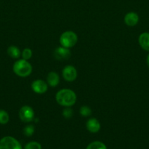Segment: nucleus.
Here are the masks:
<instances>
[{
	"mask_svg": "<svg viewBox=\"0 0 149 149\" xmlns=\"http://www.w3.org/2000/svg\"><path fill=\"white\" fill-rule=\"evenodd\" d=\"M56 100L60 106L71 107L76 103L77 96L70 89H61L56 94Z\"/></svg>",
	"mask_w": 149,
	"mask_h": 149,
	"instance_id": "1",
	"label": "nucleus"
},
{
	"mask_svg": "<svg viewBox=\"0 0 149 149\" xmlns=\"http://www.w3.org/2000/svg\"><path fill=\"white\" fill-rule=\"evenodd\" d=\"M13 71L20 77H29L32 72V66L28 61L20 59L16 61L13 65Z\"/></svg>",
	"mask_w": 149,
	"mask_h": 149,
	"instance_id": "2",
	"label": "nucleus"
},
{
	"mask_svg": "<svg viewBox=\"0 0 149 149\" xmlns=\"http://www.w3.org/2000/svg\"><path fill=\"white\" fill-rule=\"evenodd\" d=\"M59 42L61 46L70 49L76 45L77 42V36L72 31H67L61 33Z\"/></svg>",
	"mask_w": 149,
	"mask_h": 149,
	"instance_id": "3",
	"label": "nucleus"
},
{
	"mask_svg": "<svg viewBox=\"0 0 149 149\" xmlns=\"http://www.w3.org/2000/svg\"><path fill=\"white\" fill-rule=\"evenodd\" d=\"M0 149H22V146L15 138L5 136L0 140Z\"/></svg>",
	"mask_w": 149,
	"mask_h": 149,
	"instance_id": "4",
	"label": "nucleus"
},
{
	"mask_svg": "<svg viewBox=\"0 0 149 149\" xmlns=\"http://www.w3.org/2000/svg\"><path fill=\"white\" fill-rule=\"evenodd\" d=\"M19 117L23 122H31L34 119V111L29 106H23L19 111Z\"/></svg>",
	"mask_w": 149,
	"mask_h": 149,
	"instance_id": "5",
	"label": "nucleus"
},
{
	"mask_svg": "<svg viewBox=\"0 0 149 149\" xmlns=\"http://www.w3.org/2000/svg\"><path fill=\"white\" fill-rule=\"evenodd\" d=\"M62 76L63 78L66 81L71 82V81H74L76 79V78H77V70H76V68L73 65H66L62 70Z\"/></svg>",
	"mask_w": 149,
	"mask_h": 149,
	"instance_id": "6",
	"label": "nucleus"
},
{
	"mask_svg": "<svg viewBox=\"0 0 149 149\" xmlns=\"http://www.w3.org/2000/svg\"><path fill=\"white\" fill-rule=\"evenodd\" d=\"M32 90L37 94H43L48 90V84L42 79L34 80L32 83Z\"/></svg>",
	"mask_w": 149,
	"mask_h": 149,
	"instance_id": "7",
	"label": "nucleus"
},
{
	"mask_svg": "<svg viewBox=\"0 0 149 149\" xmlns=\"http://www.w3.org/2000/svg\"><path fill=\"white\" fill-rule=\"evenodd\" d=\"M54 57L58 61H64L67 60L71 56V52H70L69 48H66L64 47H58L54 50Z\"/></svg>",
	"mask_w": 149,
	"mask_h": 149,
	"instance_id": "8",
	"label": "nucleus"
},
{
	"mask_svg": "<svg viewBox=\"0 0 149 149\" xmlns=\"http://www.w3.org/2000/svg\"><path fill=\"white\" fill-rule=\"evenodd\" d=\"M86 127L89 132H91V133H96L100 130L101 125L97 119L91 118L86 122Z\"/></svg>",
	"mask_w": 149,
	"mask_h": 149,
	"instance_id": "9",
	"label": "nucleus"
},
{
	"mask_svg": "<svg viewBox=\"0 0 149 149\" xmlns=\"http://www.w3.org/2000/svg\"><path fill=\"white\" fill-rule=\"evenodd\" d=\"M139 15L134 12H129L124 17V23L128 26H134L138 23Z\"/></svg>",
	"mask_w": 149,
	"mask_h": 149,
	"instance_id": "10",
	"label": "nucleus"
},
{
	"mask_svg": "<svg viewBox=\"0 0 149 149\" xmlns=\"http://www.w3.org/2000/svg\"><path fill=\"white\" fill-rule=\"evenodd\" d=\"M138 42L142 49L149 52V32H143L139 36Z\"/></svg>",
	"mask_w": 149,
	"mask_h": 149,
	"instance_id": "11",
	"label": "nucleus"
},
{
	"mask_svg": "<svg viewBox=\"0 0 149 149\" xmlns=\"http://www.w3.org/2000/svg\"><path fill=\"white\" fill-rule=\"evenodd\" d=\"M59 81V76L56 72L51 71V72L48 73V76H47V82H48V85L52 87H55L58 85Z\"/></svg>",
	"mask_w": 149,
	"mask_h": 149,
	"instance_id": "12",
	"label": "nucleus"
},
{
	"mask_svg": "<svg viewBox=\"0 0 149 149\" xmlns=\"http://www.w3.org/2000/svg\"><path fill=\"white\" fill-rule=\"evenodd\" d=\"M7 54L10 58H13V59H18L21 55V52H20L19 48L15 46H13V45L9 47L7 49Z\"/></svg>",
	"mask_w": 149,
	"mask_h": 149,
	"instance_id": "13",
	"label": "nucleus"
},
{
	"mask_svg": "<svg viewBox=\"0 0 149 149\" xmlns=\"http://www.w3.org/2000/svg\"><path fill=\"white\" fill-rule=\"evenodd\" d=\"M86 149H108L104 143L101 141H93L88 145Z\"/></svg>",
	"mask_w": 149,
	"mask_h": 149,
	"instance_id": "14",
	"label": "nucleus"
},
{
	"mask_svg": "<svg viewBox=\"0 0 149 149\" xmlns=\"http://www.w3.org/2000/svg\"><path fill=\"white\" fill-rule=\"evenodd\" d=\"M10 120V116L8 113L4 110H0V124L6 125Z\"/></svg>",
	"mask_w": 149,
	"mask_h": 149,
	"instance_id": "15",
	"label": "nucleus"
},
{
	"mask_svg": "<svg viewBox=\"0 0 149 149\" xmlns=\"http://www.w3.org/2000/svg\"><path fill=\"white\" fill-rule=\"evenodd\" d=\"M92 113L91 108L88 106H83L80 108V113L83 117H88Z\"/></svg>",
	"mask_w": 149,
	"mask_h": 149,
	"instance_id": "16",
	"label": "nucleus"
},
{
	"mask_svg": "<svg viewBox=\"0 0 149 149\" xmlns=\"http://www.w3.org/2000/svg\"><path fill=\"white\" fill-rule=\"evenodd\" d=\"M24 149H42V146L36 141H31L25 145Z\"/></svg>",
	"mask_w": 149,
	"mask_h": 149,
	"instance_id": "17",
	"label": "nucleus"
},
{
	"mask_svg": "<svg viewBox=\"0 0 149 149\" xmlns=\"http://www.w3.org/2000/svg\"><path fill=\"white\" fill-rule=\"evenodd\" d=\"M34 132V127L32 125H26L23 128V134L26 137H31Z\"/></svg>",
	"mask_w": 149,
	"mask_h": 149,
	"instance_id": "18",
	"label": "nucleus"
},
{
	"mask_svg": "<svg viewBox=\"0 0 149 149\" xmlns=\"http://www.w3.org/2000/svg\"><path fill=\"white\" fill-rule=\"evenodd\" d=\"M21 55L23 59L28 61V60H29L32 58V50L31 49H29V48H25V49L22 51Z\"/></svg>",
	"mask_w": 149,
	"mask_h": 149,
	"instance_id": "19",
	"label": "nucleus"
},
{
	"mask_svg": "<svg viewBox=\"0 0 149 149\" xmlns=\"http://www.w3.org/2000/svg\"><path fill=\"white\" fill-rule=\"evenodd\" d=\"M62 115L65 119H70L73 115L72 109H70V107H66L65 109L63 110Z\"/></svg>",
	"mask_w": 149,
	"mask_h": 149,
	"instance_id": "20",
	"label": "nucleus"
},
{
	"mask_svg": "<svg viewBox=\"0 0 149 149\" xmlns=\"http://www.w3.org/2000/svg\"><path fill=\"white\" fill-rule=\"evenodd\" d=\"M146 62H147L148 67V68H149V54H148V55L147 58H146Z\"/></svg>",
	"mask_w": 149,
	"mask_h": 149,
	"instance_id": "21",
	"label": "nucleus"
}]
</instances>
